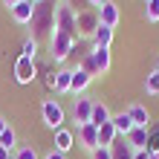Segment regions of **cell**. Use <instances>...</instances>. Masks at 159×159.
Here are the masks:
<instances>
[{
  "instance_id": "cell-1",
  "label": "cell",
  "mask_w": 159,
  "mask_h": 159,
  "mask_svg": "<svg viewBox=\"0 0 159 159\" xmlns=\"http://www.w3.org/2000/svg\"><path fill=\"white\" fill-rule=\"evenodd\" d=\"M52 32H55V9L49 3H38L35 6V17H32V38L38 41L43 35L52 38Z\"/></svg>"
},
{
  "instance_id": "cell-2",
  "label": "cell",
  "mask_w": 159,
  "mask_h": 159,
  "mask_svg": "<svg viewBox=\"0 0 159 159\" xmlns=\"http://www.w3.org/2000/svg\"><path fill=\"white\" fill-rule=\"evenodd\" d=\"M72 52H75V38H72V35H64V32H52V38H49V55H52V61L64 64Z\"/></svg>"
},
{
  "instance_id": "cell-3",
  "label": "cell",
  "mask_w": 159,
  "mask_h": 159,
  "mask_svg": "<svg viewBox=\"0 0 159 159\" xmlns=\"http://www.w3.org/2000/svg\"><path fill=\"white\" fill-rule=\"evenodd\" d=\"M98 26H101V20H98L96 9H81V12H75V35L78 38H93V32Z\"/></svg>"
},
{
  "instance_id": "cell-4",
  "label": "cell",
  "mask_w": 159,
  "mask_h": 159,
  "mask_svg": "<svg viewBox=\"0 0 159 159\" xmlns=\"http://www.w3.org/2000/svg\"><path fill=\"white\" fill-rule=\"evenodd\" d=\"M55 32H64V35H72L75 38V9L70 3L55 6Z\"/></svg>"
},
{
  "instance_id": "cell-5",
  "label": "cell",
  "mask_w": 159,
  "mask_h": 159,
  "mask_svg": "<svg viewBox=\"0 0 159 159\" xmlns=\"http://www.w3.org/2000/svg\"><path fill=\"white\" fill-rule=\"evenodd\" d=\"M41 116H43V125L52 127V130H61L64 121H67V113H64V107L55 98H46L43 104H41Z\"/></svg>"
},
{
  "instance_id": "cell-6",
  "label": "cell",
  "mask_w": 159,
  "mask_h": 159,
  "mask_svg": "<svg viewBox=\"0 0 159 159\" xmlns=\"http://www.w3.org/2000/svg\"><path fill=\"white\" fill-rule=\"evenodd\" d=\"M35 78H38V64H35L32 58L17 55V61H15V81L17 84H32Z\"/></svg>"
},
{
  "instance_id": "cell-7",
  "label": "cell",
  "mask_w": 159,
  "mask_h": 159,
  "mask_svg": "<svg viewBox=\"0 0 159 159\" xmlns=\"http://www.w3.org/2000/svg\"><path fill=\"white\" fill-rule=\"evenodd\" d=\"M93 104H96V98H90V96H75V98H72V119H75L78 125H90V119H93Z\"/></svg>"
},
{
  "instance_id": "cell-8",
  "label": "cell",
  "mask_w": 159,
  "mask_h": 159,
  "mask_svg": "<svg viewBox=\"0 0 159 159\" xmlns=\"http://www.w3.org/2000/svg\"><path fill=\"white\" fill-rule=\"evenodd\" d=\"M98 20H101V26H107V29H116L119 26V17H121V12H119V3H113V0H104L98 9Z\"/></svg>"
},
{
  "instance_id": "cell-9",
  "label": "cell",
  "mask_w": 159,
  "mask_h": 159,
  "mask_svg": "<svg viewBox=\"0 0 159 159\" xmlns=\"http://www.w3.org/2000/svg\"><path fill=\"white\" fill-rule=\"evenodd\" d=\"M75 139H78V145L84 148V151H96L98 148V127L96 125H78Z\"/></svg>"
},
{
  "instance_id": "cell-10",
  "label": "cell",
  "mask_w": 159,
  "mask_h": 159,
  "mask_svg": "<svg viewBox=\"0 0 159 159\" xmlns=\"http://www.w3.org/2000/svg\"><path fill=\"white\" fill-rule=\"evenodd\" d=\"M35 6H38V3H32V0H20L17 6L9 9V15H12V20H15V23H32V17H35Z\"/></svg>"
},
{
  "instance_id": "cell-11",
  "label": "cell",
  "mask_w": 159,
  "mask_h": 159,
  "mask_svg": "<svg viewBox=\"0 0 159 159\" xmlns=\"http://www.w3.org/2000/svg\"><path fill=\"white\" fill-rule=\"evenodd\" d=\"M90 58L93 64H96V70H98V75H104V72L113 67V55H110V49H101V46H93L90 49Z\"/></svg>"
},
{
  "instance_id": "cell-12",
  "label": "cell",
  "mask_w": 159,
  "mask_h": 159,
  "mask_svg": "<svg viewBox=\"0 0 159 159\" xmlns=\"http://www.w3.org/2000/svg\"><path fill=\"white\" fill-rule=\"evenodd\" d=\"M72 148H75V133H72V130H67V127L55 130V151L67 156V153L72 151Z\"/></svg>"
},
{
  "instance_id": "cell-13",
  "label": "cell",
  "mask_w": 159,
  "mask_h": 159,
  "mask_svg": "<svg viewBox=\"0 0 159 159\" xmlns=\"http://www.w3.org/2000/svg\"><path fill=\"white\" fill-rule=\"evenodd\" d=\"M148 130H151V127H133V130L125 136L127 145L133 148V151H148Z\"/></svg>"
},
{
  "instance_id": "cell-14",
  "label": "cell",
  "mask_w": 159,
  "mask_h": 159,
  "mask_svg": "<svg viewBox=\"0 0 159 159\" xmlns=\"http://www.w3.org/2000/svg\"><path fill=\"white\" fill-rule=\"evenodd\" d=\"M127 116L136 127H151V113H148L145 104H130L127 107Z\"/></svg>"
},
{
  "instance_id": "cell-15",
  "label": "cell",
  "mask_w": 159,
  "mask_h": 159,
  "mask_svg": "<svg viewBox=\"0 0 159 159\" xmlns=\"http://www.w3.org/2000/svg\"><path fill=\"white\" fill-rule=\"evenodd\" d=\"M90 84H93V75H87V72L78 70V67L72 70V90H70V93H75V96H84V90H87Z\"/></svg>"
},
{
  "instance_id": "cell-16",
  "label": "cell",
  "mask_w": 159,
  "mask_h": 159,
  "mask_svg": "<svg viewBox=\"0 0 159 159\" xmlns=\"http://www.w3.org/2000/svg\"><path fill=\"white\" fill-rule=\"evenodd\" d=\"M110 153H113V159H133L136 156V151L127 145V139L125 136H119L113 145H110Z\"/></svg>"
},
{
  "instance_id": "cell-17",
  "label": "cell",
  "mask_w": 159,
  "mask_h": 159,
  "mask_svg": "<svg viewBox=\"0 0 159 159\" xmlns=\"http://www.w3.org/2000/svg\"><path fill=\"white\" fill-rule=\"evenodd\" d=\"M72 90V70H58L55 72V93L58 96H64V93H70Z\"/></svg>"
},
{
  "instance_id": "cell-18",
  "label": "cell",
  "mask_w": 159,
  "mask_h": 159,
  "mask_svg": "<svg viewBox=\"0 0 159 159\" xmlns=\"http://www.w3.org/2000/svg\"><path fill=\"white\" fill-rule=\"evenodd\" d=\"M110 119H113V113L107 110V104H104V101H96V104H93V119H90V125L101 127V125H107Z\"/></svg>"
},
{
  "instance_id": "cell-19",
  "label": "cell",
  "mask_w": 159,
  "mask_h": 159,
  "mask_svg": "<svg viewBox=\"0 0 159 159\" xmlns=\"http://www.w3.org/2000/svg\"><path fill=\"white\" fill-rule=\"evenodd\" d=\"M93 46H101V49H110V43H113V29H107V26H98L96 32H93Z\"/></svg>"
},
{
  "instance_id": "cell-20",
  "label": "cell",
  "mask_w": 159,
  "mask_h": 159,
  "mask_svg": "<svg viewBox=\"0 0 159 159\" xmlns=\"http://www.w3.org/2000/svg\"><path fill=\"white\" fill-rule=\"evenodd\" d=\"M110 121H113V127H116V133H119V136H127L130 130L136 127L133 121H130V116H127V110H125V113H116V116L110 119Z\"/></svg>"
},
{
  "instance_id": "cell-21",
  "label": "cell",
  "mask_w": 159,
  "mask_h": 159,
  "mask_svg": "<svg viewBox=\"0 0 159 159\" xmlns=\"http://www.w3.org/2000/svg\"><path fill=\"white\" fill-rule=\"evenodd\" d=\"M116 139H119V133H116L113 121H107V125H101V127H98V145H101V148H110Z\"/></svg>"
},
{
  "instance_id": "cell-22",
  "label": "cell",
  "mask_w": 159,
  "mask_h": 159,
  "mask_svg": "<svg viewBox=\"0 0 159 159\" xmlns=\"http://www.w3.org/2000/svg\"><path fill=\"white\" fill-rule=\"evenodd\" d=\"M0 148H6V151H17V133H15L12 125L0 133Z\"/></svg>"
},
{
  "instance_id": "cell-23",
  "label": "cell",
  "mask_w": 159,
  "mask_h": 159,
  "mask_svg": "<svg viewBox=\"0 0 159 159\" xmlns=\"http://www.w3.org/2000/svg\"><path fill=\"white\" fill-rule=\"evenodd\" d=\"M145 20L159 23V0H145Z\"/></svg>"
},
{
  "instance_id": "cell-24",
  "label": "cell",
  "mask_w": 159,
  "mask_h": 159,
  "mask_svg": "<svg viewBox=\"0 0 159 159\" xmlns=\"http://www.w3.org/2000/svg\"><path fill=\"white\" fill-rule=\"evenodd\" d=\"M20 55H23V58H38V41H35V38H26L23 41V46H20Z\"/></svg>"
},
{
  "instance_id": "cell-25",
  "label": "cell",
  "mask_w": 159,
  "mask_h": 159,
  "mask_svg": "<svg viewBox=\"0 0 159 159\" xmlns=\"http://www.w3.org/2000/svg\"><path fill=\"white\" fill-rule=\"evenodd\" d=\"M148 153H151V156H159V127L148 130Z\"/></svg>"
},
{
  "instance_id": "cell-26",
  "label": "cell",
  "mask_w": 159,
  "mask_h": 159,
  "mask_svg": "<svg viewBox=\"0 0 159 159\" xmlns=\"http://www.w3.org/2000/svg\"><path fill=\"white\" fill-rule=\"evenodd\" d=\"M145 90H148V96H159V70H153L145 78Z\"/></svg>"
},
{
  "instance_id": "cell-27",
  "label": "cell",
  "mask_w": 159,
  "mask_h": 159,
  "mask_svg": "<svg viewBox=\"0 0 159 159\" xmlns=\"http://www.w3.org/2000/svg\"><path fill=\"white\" fill-rule=\"evenodd\" d=\"M15 159H41V156H38V151H35L32 145H17Z\"/></svg>"
},
{
  "instance_id": "cell-28",
  "label": "cell",
  "mask_w": 159,
  "mask_h": 159,
  "mask_svg": "<svg viewBox=\"0 0 159 159\" xmlns=\"http://www.w3.org/2000/svg\"><path fill=\"white\" fill-rule=\"evenodd\" d=\"M78 70H84L87 75H93V78H98V70H96V64H93V58H90V52L81 58V64H78Z\"/></svg>"
},
{
  "instance_id": "cell-29",
  "label": "cell",
  "mask_w": 159,
  "mask_h": 159,
  "mask_svg": "<svg viewBox=\"0 0 159 159\" xmlns=\"http://www.w3.org/2000/svg\"><path fill=\"white\" fill-rule=\"evenodd\" d=\"M90 159H113V153H110V148H96V151H90Z\"/></svg>"
},
{
  "instance_id": "cell-30",
  "label": "cell",
  "mask_w": 159,
  "mask_h": 159,
  "mask_svg": "<svg viewBox=\"0 0 159 159\" xmlns=\"http://www.w3.org/2000/svg\"><path fill=\"white\" fill-rule=\"evenodd\" d=\"M55 72H58V70L46 72V90H55Z\"/></svg>"
},
{
  "instance_id": "cell-31",
  "label": "cell",
  "mask_w": 159,
  "mask_h": 159,
  "mask_svg": "<svg viewBox=\"0 0 159 159\" xmlns=\"http://www.w3.org/2000/svg\"><path fill=\"white\" fill-rule=\"evenodd\" d=\"M43 159H67V156H64V153H58V151H49Z\"/></svg>"
},
{
  "instance_id": "cell-32",
  "label": "cell",
  "mask_w": 159,
  "mask_h": 159,
  "mask_svg": "<svg viewBox=\"0 0 159 159\" xmlns=\"http://www.w3.org/2000/svg\"><path fill=\"white\" fill-rule=\"evenodd\" d=\"M0 159H15V153L6 151V148H0Z\"/></svg>"
},
{
  "instance_id": "cell-33",
  "label": "cell",
  "mask_w": 159,
  "mask_h": 159,
  "mask_svg": "<svg viewBox=\"0 0 159 159\" xmlns=\"http://www.w3.org/2000/svg\"><path fill=\"white\" fill-rule=\"evenodd\" d=\"M133 159H148V151H136V156Z\"/></svg>"
},
{
  "instance_id": "cell-34",
  "label": "cell",
  "mask_w": 159,
  "mask_h": 159,
  "mask_svg": "<svg viewBox=\"0 0 159 159\" xmlns=\"http://www.w3.org/2000/svg\"><path fill=\"white\" fill-rule=\"evenodd\" d=\"M6 127H9V121H6L3 116H0V133H3V130H6Z\"/></svg>"
},
{
  "instance_id": "cell-35",
  "label": "cell",
  "mask_w": 159,
  "mask_h": 159,
  "mask_svg": "<svg viewBox=\"0 0 159 159\" xmlns=\"http://www.w3.org/2000/svg\"><path fill=\"white\" fill-rule=\"evenodd\" d=\"M101 3H104V0H87V6H96V9H98Z\"/></svg>"
},
{
  "instance_id": "cell-36",
  "label": "cell",
  "mask_w": 159,
  "mask_h": 159,
  "mask_svg": "<svg viewBox=\"0 0 159 159\" xmlns=\"http://www.w3.org/2000/svg\"><path fill=\"white\" fill-rule=\"evenodd\" d=\"M3 3H6L9 9H12V6H17V3H20V0H3Z\"/></svg>"
},
{
  "instance_id": "cell-37",
  "label": "cell",
  "mask_w": 159,
  "mask_h": 159,
  "mask_svg": "<svg viewBox=\"0 0 159 159\" xmlns=\"http://www.w3.org/2000/svg\"><path fill=\"white\" fill-rule=\"evenodd\" d=\"M32 3H46V0H32Z\"/></svg>"
},
{
  "instance_id": "cell-38",
  "label": "cell",
  "mask_w": 159,
  "mask_h": 159,
  "mask_svg": "<svg viewBox=\"0 0 159 159\" xmlns=\"http://www.w3.org/2000/svg\"><path fill=\"white\" fill-rule=\"evenodd\" d=\"M148 159H159V156H151V153H148Z\"/></svg>"
},
{
  "instance_id": "cell-39",
  "label": "cell",
  "mask_w": 159,
  "mask_h": 159,
  "mask_svg": "<svg viewBox=\"0 0 159 159\" xmlns=\"http://www.w3.org/2000/svg\"><path fill=\"white\" fill-rule=\"evenodd\" d=\"M156 70H159V61H156Z\"/></svg>"
}]
</instances>
